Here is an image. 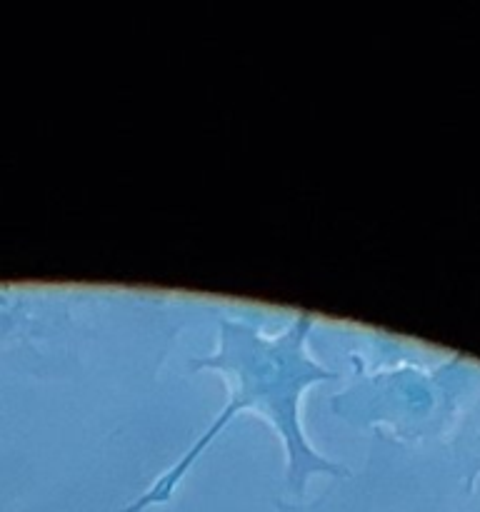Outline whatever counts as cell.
I'll use <instances>...</instances> for the list:
<instances>
[{
    "instance_id": "obj_2",
    "label": "cell",
    "mask_w": 480,
    "mask_h": 512,
    "mask_svg": "<svg viewBox=\"0 0 480 512\" xmlns=\"http://www.w3.org/2000/svg\"><path fill=\"white\" fill-rule=\"evenodd\" d=\"M320 315L258 303L250 313L225 315L215 323L208 353L190 355V373H213L223 380L225 400L218 413L190 440L188 448L150 480L148 488L120 512H145L170 503L190 473L240 415H255L278 438L283 450L280 500L303 503L315 478H345L350 468L318 450L305 430V395L340 380V370L313 350Z\"/></svg>"
},
{
    "instance_id": "obj_4",
    "label": "cell",
    "mask_w": 480,
    "mask_h": 512,
    "mask_svg": "<svg viewBox=\"0 0 480 512\" xmlns=\"http://www.w3.org/2000/svg\"><path fill=\"white\" fill-rule=\"evenodd\" d=\"M435 460L415 453L383 435H370V448L360 470L330 480L313 500L288 503L275 498V512H470L443 493L433 478Z\"/></svg>"
},
{
    "instance_id": "obj_1",
    "label": "cell",
    "mask_w": 480,
    "mask_h": 512,
    "mask_svg": "<svg viewBox=\"0 0 480 512\" xmlns=\"http://www.w3.org/2000/svg\"><path fill=\"white\" fill-rule=\"evenodd\" d=\"M255 305L135 285L0 283V373L155 380L180 335Z\"/></svg>"
},
{
    "instance_id": "obj_3",
    "label": "cell",
    "mask_w": 480,
    "mask_h": 512,
    "mask_svg": "<svg viewBox=\"0 0 480 512\" xmlns=\"http://www.w3.org/2000/svg\"><path fill=\"white\" fill-rule=\"evenodd\" d=\"M478 385V365L458 358L433 370L410 363L350 370L343 388L328 398V408L340 423L408 448L440 435Z\"/></svg>"
}]
</instances>
